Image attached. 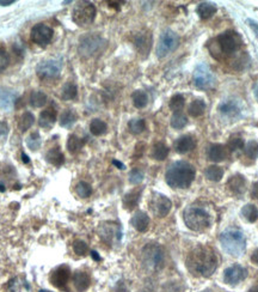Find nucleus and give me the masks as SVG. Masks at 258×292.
Masks as SVG:
<instances>
[{
	"label": "nucleus",
	"instance_id": "nucleus-56",
	"mask_svg": "<svg viewBox=\"0 0 258 292\" xmlns=\"http://www.w3.org/2000/svg\"><path fill=\"white\" fill-rule=\"evenodd\" d=\"M22 160H23V163H25V164H28V163L30 162L29 157H28V155H25L24 152L22 153Z\"/></svg>",
	"mask_w": 258,
	"mask_h": 292
},
{
	"label": "nucleus",
	"instance_id": "nucleus-52",
	"mask_svg": "<svg viewBox=\"0 0 258 292\" xmlns=\"http://www.w3.org/2000/svg\"><path fill=\"white\" fill-rule=\"evenodd\" d=\"M114 292H129V290H128V289H127V286L124 285L123 283H120L119 285H117L116 288H115Z\"/></svg>",
	"mask_w": 258,
	"mask_h": 292
},
{
	"label": "nucleus",
	"instance_id": "nucleus-59",
	"mask_svg": "<svg viewBox=\"0 0 258 292\" xmlns=\"http://www.w3.org/2000/svg\"><path fill=\"white\" fill-rule=\"evenodd\" d=\"M249 292H258V285L254 286V288H251V289H250Z\"/></svg>",
	"mask_w": 258,
	"mask_h": 292
},
{
	"label": "nucleus",
	"instance_id": "nucleus-30",
	"mask_svg": "<svg viewBox=\"0 0 258 292\" xmlns=\"http://www.w3.org/2000/svg\"><path fill=\"white\" fill-rule=\"evenodd\" d=\"M206 102H204L203 99H195V101L191 102L190 106H189V115L193 117L202 116L204 112H206Z\"/></svg>",
	"mask_w": 258,
	"mask_h": 292
},
{
	"label": "nucleus",
	"instance_id": "nucleus-29",
	"mask_svg": "<svg viewBox=\"0 0 258 292\" xmlns=\"http://www.w3.org/2000/svg\"><path fill=\"white\" fill-rule=\"evenodd\" d=\"M46 160H47V162H49L50 164L60 166L65 162V156H63V153L61 152L58 147H53L46 153Z\"/></svg>",
	"mask_w": 258,
	"mask_h": 292
},
{
	"label": "nucleus",
	"instance_id": "nucleus-4",
	"mask_svg": "<svg viewBox=\"0 0 258 292\" xmlns=\"http://www.w3.org/2000/svg\"><path fill=\"white\" fill-rule=\"evenodd\" d=\"M219 240H220L222 249L233 258L242 256L246 249V238H245L244 232L236 227L225 230Z\"/></svg>",
	"mask_w": 258,
	"mask_h": 292
},
{
	"label": "nucleus",
	"instance_id": "nucleus-32",
	"mask_svg": "<svg viewBox=\"0 0 258 292\" xmlns=\"http://www.w3.org/2000/svg\"><path fill=\"white\" fill-rule=\"evenodd\" d=\"M47 103V95L43 91H32L31 96H30V104L34 108H42Z\"/></svg>",
	"mask_w": 258,
	"mask_h": 292
},
{
	"label": "nucleus",
	"instance_id": "nucleus-24",
	"mask_svg": "<svg viewBox=\"0 0 258 292\" xmlns=\"http://www.w3.org/2000/svg\"><path fill=\"white\" fill-rule=\"evenodd\" d=\"M141 193H142V188H135L133 189V191H130L129 193H127L126 195L123 196V199H122L124 209L128 210V211L134 210L135 207L139 205L140 198H141Z\"/></svg>",
	"mask_w": 258,
	"mask_h": 292
},
{
	"label": "nucleus",
	"instance_id": "nucleus-33",
	"mask_svg": "<svg viewBox=\"0 0 258 292\" xmlns=\"http://www.w3.org/2000/svg\"><path fill=\"white\" fill-rule=\"evenodd\" d=\"M90 130L93 135L99 137V135L106 134L108 130V125L101 119H93L90 124Z\"/></svg>",
	"mask_w": 258,
	"mask_h": 292
},
{
	"label": "nucleus",
	"instance_id": "nucleus-61",
	"mask_svg": "<svg viewBox=\"0 0 258 292\" xmlns=\"http://www.w3.org/2000/svg\"><path fill=\"white\" fill-rule=\"evenodd\" d=\"M5 191V188H4V186H2L1 183H0V192H4Z\"/></svg>",
	"mask_w": 258,
	"mask_h": 292
},
{
	"label": "nucleus",
	"instance_id": "nucleus-46",
	"mask_svg": "<svg viewBox=\"0 0 258 292\" xmlns=\"http://www.w3.org/2000/svg\"><path fill=\"white\" fill-rule=\"evenodd\" d=\"M227 148L229 150V152L242 150V148H244V140L242 137H231L228 140V144H227Z\"/></svg>",
	"mask_w": 258,
	"mask_h": 292
},
{
	"label": "nucleus",
	"instance_id": "nucleus-38",
	"mask_svg": "<svg viewBox=\"0 0 258 292\" xmlns=\"http://www.w3.org/2000/svg\"><path fill=\"white\" fill-rule=\"evenodd\" d=\"M35 122V116L30 112H25L22 116L19 117L18 121V127L20 132H25V130H29L30 127L34 125Z\"/></svg>",
	"mask_w": 258,
	"mask_h": 292
},
{
	"label": "nucleus",
	"instance_id": "nucleus-16",
	"mask_svg": "<svg viewBox=\"0 0 258 292\" xmlns=\"http://www.w3.org/2000/svg\"><path fill=\"white\" fill-rule=\"evenodd\" d=\"M71 276V270L68 266H59L58 268H55L53 271L52 274L49 276V280L52 283L53 286L58 289H63L67 285L68 280H70Z\"/></svg>",
	"mask_w": 258,
	"mask_h": 292
},
{
	"label": "nucleus",
	"instance_id": "nucleus-21",
	"mask_svg": "<svg viewBox=\"0 0 258 292\" xmlns=\"http://www.w3.org/2000/svg\"><path fill=\"white\" fill-rule=\"evenodd\" d=\"M73 286L78 292H84L88 290L90 288L91 284V278L86 272H83V271H76V273L73 274Z\"/></svg>",
	"mask_w": 258,
	"mask_h": 292
},
{
	"label": "nucleus",
	"instance_id": "nucleus-35",
	"mask_svg": "<svg viewBox=\"0 0 258 292\" xmlns=\"http://www.w3.org/2000/svg\"><path fill=\"white\" fill-rule=\"evenodd\" d=\"M242 216L244 217L247 222L255 223L258 219V210L255 205L247 204L242 209Z\"/></svg>",
	"mask_w": 258,
	"mask_h": 292
},
{
	"label": "nucleus",
	"instance_id": "nucleus-28",
	"mask_svg": "<svg viewBox=\"0 0 258 292\" xmlns=\"http://www.w3.org/2000/svg\"><path fill=\"white\" fill-rule=\"evenodd\" d=\"M197 14L201 19H209L216 14V6L208 1L201 2L197 6Z\"/></svg>",
	"mask_w": 258,
	"mask_h": 292
},
{
	"label": "nucleus",
	"instance_id": "nucleus-8",
	"mask_svg": "<svg viewBox=\"0 0 258 292\" xmlns=\"http://www.w3.org/2000/svg\"><path fill=\"white\" fill-rule=\"evenodd\" d=\"M97 10L93 4L89 1H81L74 7L72 19L79 27H84V25H89L93 22L96 18Z\"/></svg>",
	"mask_w": 258,
	"mask_h": 292
},
{
	"label": "nucleus",
	"instance_id": "nucleus-45",
	"mask_svg": "<svg viewBox=\"0 0 258 292\" xmlns=\"http://www.w3.org/2000/svg\"><path fill=\"white\" fill-rule=\"evenodd\" d=\"M27 145L30 150L35 151L38 150L41 147V137L37 132L31 133L29 137L27 138Z\"/></svg>",
	"mask_w": 258,
	"mask_h": 292
},
{
	"label": "nucleus",
	"instance_id": "nucleus-62",
	"mask_svg": "<svg viewBox=\"0 0 258 292\" xmlns=\"http://www.w3.org/2000/svg\"><path fill=\"white\" fill-rule=\"evenodd\" d=\"M203 292H209V291H203Z\"/></svg>",
	"mask_w": 258,
	"mask_h": 292
},
{
	"label": "nucleus",
	"instance_id": "nucleus-55",
	"mask_svg": "<svg viewBox=\"0 0 258 292\" xmlns=\"http://www.w3.org/2000/svg\"><path fill=\"white\" fill-rule=\"evenodd\" d=\"M12 4H15V0H9V1H1V0H0V5H1V6H9V5Z\"/></svg>",
	"mask_w": 258,
	"mask_h": 292
},
{
	"label": "nucleus",
	"instance_id": "nucleus-11",
	"mask_svg": "<svg viewBox=\"0 0 258 292\" xmlns=\"http://www.w3.org/2000/svg\"><path fill=\"white\" fill-rule=\"evenodd\" d=\"M193 79L196 88L202 89V90H208L215 85V76L206 64H200L198 66H196Z\"/></svg>",
	"mask_w": 258,
	"mask_h": 292
},
{
	"label": "nucleus",
	"instance_id": "nucleus-50",
	"mask_svg": "<svg viewBox=\"0 0 258 292\" xmlns=\"http://www.w3.org/2000/svg\"><path fill=\"white\" fill-rule=\"evenodd\" d=\"M9 134V125L5 121H0V138H5Z\"/></svg>",
	"mask_w": 258,
	"mask_h": 292
},
{
	"label": "nucleus",
	"instance_id": "nucleus-31",
	"mask_svg": "<svg viewBox=\"0 0 258 292\" xmlns=\"http://www.w3.org/2000/svg\"><path fill=\"white\" fill-rule=\"evenodd\" d=\"M84 144H85V140L81 139V138H79L78 135H70L68 137L67 140V150L68 152L72 153V155H76V153H78L79 151L83 148Z\"/></svg>",
	"mask_w": 258,
	"mask_h": 292
},
{
	"label": "nucleus",
	"instance_id": "nucleus-27",
	"mask_svg": "<svg viewBox=\"0 0 258 292\" xmlns=\"http://www.w3.org/2000/svg\"><path fill=\"white\" fill-rule=\"evenodd\" d=\"M168 152H170V148L167 147V145L164 143H155L152 147L151 156L155 161H164L167 158Z\"/></svg>",
	"mask_w": 258,
	"mask_h": 292
},
{
	"label": "nucleus",
	"instance_id": "nucleus-6",
	"mask_svg": "<svg viewBox=\"0 0 258 292\" xmlns=\"http://www.w3.org/2000/svg\"><path fill=\"white\" fill-rule=\"evenodd\" d=\"M141 261L148 271H159L164 267L165 254L157 243H148L141 250Z\"/></svg>",
	"mask_w": 258,
	"mask_h": 292
},
{
	"label": "nucleus",
	"instance_id": "nucleus-51",
	"mask_svg": "<svg viewBox=\"0 0 258 292\" xmlns=\"http://www.w3.org/2000/svg\"><path fill=\"white\" fill-rule=\"evenodd\" d=\"M247 24H249V27L251 28L252 30H254V32L256 34V36L258 37V24L255 20L252 19H247Z\"/></svg>",
	"mask_w": 258,
	"mask_h": 292
},
{
	"label": "nucleus",
	"instance_id": "nucleus-44",
	"mask_svg": "<svg viewBox=\"0 0 258 292\" xmlns=\"http://www.w3.org/2000/svg\"><path fill=\"white\" fill-rule=\"evenodd\" d=\"M245 150V155L247 156L251 160H256L258 157V142L256 140H251L246 144V146L244 147Z\"/></svg>",
	"mask_w": 258,
	"mask_h": 292
},
{
	"label": "nucleus",
	"instance_id": "nucleus-41",
	"mask_svg": "<svg viewBox=\"0 0 258 292\" xmlns=\"http://www.w3.org/2000/svg\"><path fill=\"white\" fill-rule=\"evenodd\" d=\"M188 124V119L184 114L182 113H173L172 117H171V126L175 130H182L183 127L186 126Z\"/></svg>",
	"mask_w": 258,
	"mask_h": 292
},
{
	"label": "nucleus",
	"instance_id": "nucleus-36",
	"mask_svg": "<svg viewBox=\"0 0 258 292\" xmlns=\"http://www.w3.org/2000/svg\"><path fill=\"white\" fill-rule=\"evenodd\" d=\"M224 176V169L218 165H211L206 170V178L213 182H219Z\"/></svg>",
	"mask_w": 258,
	"mask_h": 292
},
{
	"label": "nucleus",
	"instance_id": "nucleus-53",
	"mask_svg": "<svg viewBox=\"0 0 258 292\" xmlns=\"http://www.w3.org/2000/svg\"><path fill=\"white\" fill-rule=\"evenodd\" d=\"M251 196H252V198H254V199H257V200H258V182L254 183V186H252Z\"/></svg>",
	"mask_w": 258,
	"mask_h": 292
},
{
	"label": "nucleus",
	"instance_id": "nucleus-20",
	"mask_svg": "<svg viewBox=\"0 0 258 292\" xmlns=\"http://www.w3.org/2000/svg\"><path fill=\"white\" fill-rule=\"evenodd\" d=\"M150 217L142 211L135 212V214L130 219V224L139 232H146L148 230V227H150Z\"/></svg>",
	"mask_w": 258,
	"mask_h": 292
},
{
	"label": "nucleus",
	"instance_id": "nucleus-49",
	"mask_svg": "<svg viewBox=\"0 0 258 292\" xmlns=\"http://www.w3.org/2000/svg\"><path fill=\"white\" fill-rule=\"evenodd\" d=\"M9 61L10 59L7 52L5 50V48L0 47V73L6 70L7 66H9Z\"/></svg>",
	"mask_w": 258,
	"mask_h": 292
},
{
	"label": "nucleus",
	"instance_id": "nucleus-39",
	"mask_svg": "<svg viewBox=\"0 0 258 292\" xmlns=\"http://www.w3.org/2000/svg\"><path fill=\"white\" fill-rule=\"evenodd\" d=\"M76 121V114L72 109H67L61 114L60 125L61 127H71Z\"/></svg>",
	"mask_w": 258,
	"mask_h": 292
},
{
	"label": "nucleus",
	"instance_id": "nucleus-58",
	"mask_svg": "<svg viewBox=\"0 0 258 292\" xmlns=\"http://www.w3.org/2000/svg\"><path fill=\"white\" fill-rule=\"evenodd\" d=\"M91 256H92V259H94V260H96V261L101 260V256L98 255V253H97V252H92V253H91Z\"/></svg>",
	"mask_w": 258,
	"mask_h": 292
},
{
	"label": "nucleus",
	"instance_id": "nucleus-57",
	"mask_svg": "<svg viewBox=\"0 0 258 292\" xmlns=\"http://www.w3.org/2000/svg\"><path fill=\"white\" fill-rule=\"evenodd\" d=\"M112 164L116 165L119 169H124V165L121 162H119V161H112Z\"/></svg>",
	"mask_w": 258,
	"mask_h": 292
},
{
	"label": "nucleus",
	"instance_id": "nucleus-37",
	"mask_svg": "<svg viewBox=\"0 0 258 292\" xmlns=\"http://www.w3.org/2000/svg\"><path fill=\"white\" fill-rule=\"evenodd\" d=\"M76 94H78V88L76 85L72 81H68L63 85L62 88V94H61V97L65 101H71V99H74L76 97Z\"/></svg>",
	"mask_w": 258,
	"mask_h": 292
},
{
	"label": "nucleus",
	"instance_id": "nucleus-2",
	"mask_svg": "<svg viewBox=\"0 0 258 292\" xmlns=\"http://www.w3.org/2000/svg\"><path fill=\"white\" fill-rule=\"evenodd\" d=\"M243 46V38L237 32L228 30L219 35L209 43L208 48L211 55H213L216 60H225L233 56L239 52Z\"/></svg>",
	"mask_w": 258,
	"mask_h": 292
},
{
	"label": "nucleus",
	"instance_id": "nucleus-54",
	"mask_svg": "<svg viewBox=\"0 0 258 292\" xmlns=\"http://www.w3.org/2000/svg\"><path fill=\"white\" fill-rule=\"evenodd\" d=\"M251 261L254 263H256V265H258V248H257V249H255L254 253H252Z\"/></svg>",
	"mask_w": 258,
	"mask_h": 292
},
{
	"label": "nucleus",
	"instance_id": "nucleus-10",
	"mask_svg": "<svg viewBox=\"0 0 258 292\" xmlns=\"http://www.w3.org/2000/svg\"><path fill=\"white\" fill-rule=\"evenodd\" d=\"M178 46H180V36L172 30H165L160 35L159 42H158L157 56L158 58H165L173 50L177 49Z\"/></svg>",
	"mask_w": 258,
	"mask_h": 292
},
{
	"label": "nucleus",
	"instance_id": "nucleus-7",
	"mask_svg": "<svg viewBox=\"0 0 258 292\" xmlns=\"http://www.w3.org/2000/svg\"><path fill=\"white\" fill-rule=\"evenodd\" d=\"M106 46V41L96 34H89L80 38L78 52L83 58H91L98 53L103 52Z\"/></svg>",
	"mask_w": 258,
	"mask_h": 292
},
{
	"label": "nucleus",
	"instance_id": "nucleus-42",
	"mask_svg": "<svg viewBox=\"0 0 258 292\" xmlns=\"http://www.w3.org/2000/svg\"><path fill=\"white\" fill-rule=\"evenodd\" d=\"M128 128L133 134H140L146 128V122L144 119H132L128 122Z\"/></svg>",
	"mask_w": 258,
	"mask_h": 292
},
{
	"label": "nucleus",
	"instance_id": "nucleus-40",
	"mask_svg": "<svg viewBox=\"0 0 258 292\" xmlns=\"http://www.w3.org/2000/svg\"><path fill=\"white\" fill-rule=\"evenodd\" d=\"M76 193L78 194V196H80V198L86 199L89 198V196H91V194H92V187H91L90 183L85 182V181H80V182L76 186Z\"/></svg>",
	"mask_w": 258,
	"mask_h": 292
},
{
	"label": "nucleus",
	"instance_id": "nucleus-25",
	"mask_svg": "<svg viewBox=\"0 0 258 292\" xmlns=\"http://www.w3.org/2000/svg\"><path fill=\"white\" fill-rule=\"evenodd\" d=\"M16 102V94L7 89L0 88V109L10 112Z\"/></svg>",
	"mask_w": 258,
	"mask_h": 292
},
{
	"label": "nucleus",
	"instance_id": "nucleus-17",
	"mask_svg": "<svg viewBox=\"0 0 258 292\" xmlns=\"http://www.w3.org/2000/svg\"><path fill=\"white\" fill-rule=\"evenodd\" d=\"M134 46L139 54L147 56L152 48V34L150 32H141L135 35Z\"/></svg>",
	"mask_w": 258,
	"mask_h": 292
},
{
	"label": "nucleus",
	"instance_id": "nucleus-47",
	"mask_svg": "<svg viewBox=\"0 0 258 292\" xmlns=\"http://www.w3.org/2000/svg\"><path fill=\"white\" fill-rule=\"evenodd\" d=\"M73 250L76 255H86L89 252V245L84 241L76 240L73 242Z\"/></svg>",
	"mask_w": 258,
	"mask_h": 292
},
{
	"label": "nucleus",
	"instance_id": "nucleus-19",
	"mask_svg": "<svg viewBox=\"0 0 258 292\" xmlns=\"http://www.w3.org/2000/svg\"><path fill=\"white\" fill-rule=\"evenodd\" d=\"M227 187L229 192L233 193L234 195H243L246 191V180L243 175H234L227 181Z\"/></svg>",
	"mask_w": 258,
	"mask_h": 292
},
{
	"label": "nucleus",
	"instance_id": "nucleus-1",
	"mask_svg": "<svg viewBox=\"0 0 258 292\" xmlns=\"http://www.w3.org/2000/svg\"><path fill=\"white\" fill-rule=\"evenodd\" d=\"M185 266L193 276L208 278L218 267V256L213 248L200 244L189 253Z\"/></svg>",
	"mask_w": 258,
	"mask_h": 292
},
{
	"label": "nucleus",
	"instance_id": "nucleus-15",
	"mask_svg": "<svg viewBox=\"0 0 258 292\" xmlns=\"http://www.w3.org/2000/svg\"><path fill=\"white\" fill-rule=\"evenodd\" d=\"M247 276V271L243 266L233 265L226 268L224 272V281L227 285H237L240 281L245 280Z\"/></svg>",
	"mask_w": 258,
	"mask_h": 292
},
{
	"label": "nucleus",
	"instance_id": "nucleus-43",
	"mask_svg": "<svg viewBox=\"0 0 258 292\" xmlns=\"http://www.w3.org/2000/svg\"><path fill=\"white\" fill-rule=\"evenodd\" d=\"M184 103H185L184 97H183L182 95L177 94L175 95V96L171 97L168 107H170V109L172 110L173 113H180L181 110L183 109V107H184Z\"/></svg>",
	"mask_w": 258,
	"mask_h": 292
},
{
	"label": "nucleus",
	"instance_id": "nucleus-48",
	"mask_svg": "<svg viewBox=\"0 0 258 292\" xmlns=\"http://www.w3.org/2000/svg\"><path fill=\"white\" fill-rule=\"evenodd\" d=\"M144 180V173L139 169H133L129 173V182L132 184H139Z\"/></svg>",
	"mask_w": 258,
	"mask_h": 292
},
{
	"label": "nucleus",
	"instance_id": "nucleus-60",
	"mask_svg": "<svg viewBox=\"0 0 258 292\" xmlns=\"http://www.w3.org/2000/svg\"><path fill=\"white\" fill-rule=\"evenodd\" d=\"M255 96H256V98L258 101V83H257V85L255 86Z\"/></svg>",
	"mask_w": 258,
	"mask_h": 292
},
{
	"label": "nucleus",
	"instance_id": "nucleus-5",
	"mask_svg": "<svg viewBox=\"0 0 258 292\" xmlns=\"http://www.w3.org/2000/svg\"><path fill=\"white\" fill-rule=\"evenodd\" d=\"M183 218L186 227L193 231H206L212 225V216L206 209L191 205L186 207L183 213Z\"/></svg>",
	"mask_w": 258,
	"mask_h": 292
},
{
	"label": "nucleus",
	"instance_id": "nucleus-23",
	"mask_svg": "<svg viewBox=\"0 0 258 292\" xmlns=\"http://www.w3.org/2000/svg\"><path fill=\"white\" fill-rule=\"evenodd\" d=\"M218 110L221 114L226 115L229 117H236L240 114V106L234 99H225L219 104Z\"/></svg>",
	"mask_w": 258,
	"mask_h": 292
},
{
	"label": "nucleus",
	"instance_id": "nucleus-3",
	"mask_svg": "<svg viewBox=\"0 0 258 292\" xmlns=\"http://www.w3.org/2000/svg\"><path fill=\"white\" fill-rule=\"evenodd\" d=\"M196 170L190 163L185 161H178L172 163L166 170L165 180L166 183L172 188H188L195 178Z\"/></svg>",
	"mask_w": 258,
	"mask_h": 292
},
{
	"label": "nucleus",
	"instance_id": "nucleus-14",
	"mask_svg": "<svg viewBox=\"0 0 258 292\" xmlns=\"http://www.w3.org/2000/svg\"><path fill=\"white\" fill-rule=\"evenodd\" d=\"M53 36H54V30L46 24H37L32 28L31 30V40L32 42L41 47H46L52 42Z\"/></svg>",
	"mask_w": 258,
	"mask_h": 292
},
{
	"label": "nucleus",
	"instance_id": "nucleus-26",
	"mask_svg": "<svg viewBox=\"0 0 258 292\" xmlns=\"http://www.w3.org/2000/svg\"><path fill=\"white\" fill-rule=\"evenodd\" d=\"M56 121V112L54 109L49 108L43 110L38 117V125L42 128H52Z\"/></svg>",
	"mask_w": 258,
	"mask_h": 292
},
{
	"label": "nucleus",
	"instance_id": "nucleus-22",
	"mask_svg": "<svg viewBox=\"0 0 258 292\" xmlns=\"http://www.w3.org/2000/svg\"><path fill=\"white\" fill-rule=\"evenodd\" d=\"M196 146V142L194 139V137L191 135H183L180 137L175 143V150L176 152L184 155V153L190 152L191 150H194Z\"/></svg>",
	"mask_w": 258,
	"mask_h": 292
},
{
	"label": "nucleus",
	"instance_id": "nucleus-13",
	"mask_svg": "<svg viewBox=\"0 0 258 292\" xmlns=\"http://www.w3.org/2000/svg\"><path fill=\"white\" fill-rule=\"evenodd\" d=\"M171 207H172V202L167 196L159 193L153 194L150 201V209L154 216H157L158 218H164L170 213Z\"/></svg>",
	"mask_w": 258,
	"mask_h": 292
},
{
	"label": "nucleus",
	"instance_id": "nucleus-18",
	"mask_svg": "<svg viewBox=\"0 0 258 292\" xmlns=\"http://www.w3.org/2000/svg\"><path fill=\"white\" fill-rule=\"evenodd\" d=\"M229 155V150L227 146L221 144H212L208 148V160L213 162H222L226 160Z\"/></svg>",
	"mask_w": 258,
	"mask_h": 292
},
{
	"label": "nucleus",
	"instance_id": "nucleus-12",
	"mask_svg": "<svg viewBox=\"0 0 258 292\" xmlns=\"http://www.w3.org/2000/svg\"><path fill=\"white\" fill-rule=\"evenodd\" d=\"M62 70V61L60 59H49L42 61L37 66V76L41 79H54L60 76Z\"/></svg>",
	"mask_w": 258,
	"mask_h": 292
},
{
	"label": "nucleus",
	"instance_id": "nucleus-9",
	"mask_svg": "<svg viewBox=\"0 0 258 292\" xmlns=\"http://www.w3.org/2000/svg\"><path fill=\"white\" fill-rule=\"evenodd\" d=\"M97 232H98V236L101 237V240L109 245L117 244L122 238L121 225L115 222L101 223Z\"/></svg>",
	"mask_w": 258,
	"mask_h": 292
},
{
	"label": "nucleus",
	"instance_id": "nucleus-34",
	"mask_svg": "<svg viewBox=\"0 0 258 292\" xmlns=\"http://www.w3.org/2000/svg\"><path fill=\"white\" fill-rule=\"evenodd\" d=\"M132 99H133V104H134V106L139 109L145 108L148 103L147 94L142 90H137V91L133 92Z\"/></svg>",
	"mask_w": 258,
	"mask_h": 292
}]
</instances>
